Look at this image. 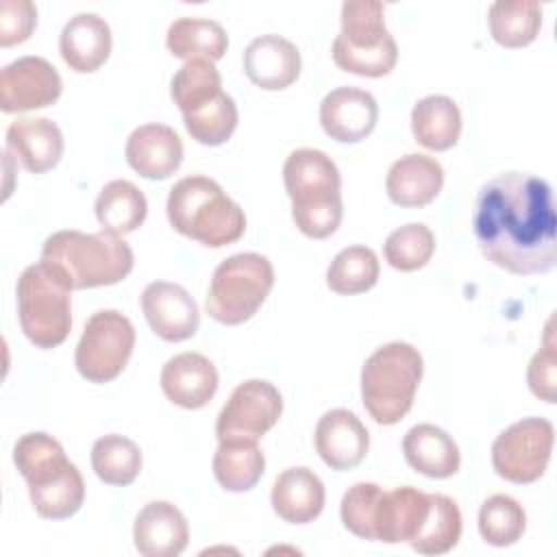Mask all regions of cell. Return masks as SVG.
<instances>
[{
	"instance_id": "484cf974",
	"label": "cell",
	"mask_w": 557,
	"mask_h": 557,
	"mask_svg": "<svg viewBox=\"0 0 557 557\" xmlns=\"http://www.w3.org/2000/svg\"><path fill=\"white\" fill-rule=\"evenodd\" d=\"M13 461L28 490L44 487L65 474L74 463L65 457L63 446L48 433L35 431L22 435L13 446Z\"/></svg>"
},
{
	"instance_id": "d590c367",
	"label": "cell",
	"mask_w": 557,
	"mask_h": 557,
	"mask_svg": "<svg viewBox=\"0 0 557 557\" xmlns=\"http://www.w3.org/2000/svg\"><path fill=\"white\" fill-rule=\"evenodd\" d=\"M527 529V513L522 505L507 496L494 494L483 500L479 509V533L481 537L498 548L516 544Z\"/></svg>"
},
{
	"instance_id": "cb8c5ba5",
	"label": "cell",
	"mask_w": 557,
	"mask_h": 557,
	"mask_svg": "<svg viewBox=\"0 0 557 557\" xmlns=\"http://www.w3.org/2000/svg\"><path fill=\"white\" fill-rule=\"evenodd\" d=\"M270 500L281 520L289 524H307L324 509V485L320 476L305 466L287 468L276 476Z\"/></svg>"
},
{
	"instance_id": "f546056e",
	"label": "cell",
	"mask_w": 557,
	"mask_h": 557,
	"mask_svg": "<svg viewBox=\"0 0 557 557\" xmlns=\"http://www.w3.org/2000/svg\"><path fill=\"white\" fill-rule=\"evenodd\" d=\"M490 33L505 48L529 46L542 28V7L533 0H498L487 9Z\"/></svg>"
},
{
	"instance_id": "9c48e42d",
	"label": "cell",
	"mask_w": 557,
	"mask_h": 557,
	"mask_svg": "<svg viewBox=\"0 0 557 557\" xmlns=\"http://www.w3.org/2000/svg\"><path fill=\"white\" fill-rule=\"evenodd\" d=\"M133 348L135 329L131 320L115 309L96 311L78 339L76 370L91 383H109L126 368Z\"/></svg>"
},
{
	"instance_id": "d6986e66",
	"label": "cell",
	"mask_w": 557,
	"mask_h": 557,
	"mask_svg": "<svg viewBox=\"0 0 557 557\" xmlns=\"http://www.w3.org/2000/svg\"><path fill=\"white\" fill-rule=\"evenodd\" d=\"M244 72L261 89H285L300 74V52L281 35H259L244 50Z\"/></svg>"
},
{
	"instance_id": "d4e9b609",
	"label": "cell",
	"mask_w": 557,
	"mask_h": 557,
	"mask_svg": "<svg viewBox=\"0 0 557 557\" xmlns=\"http://www.w3.org/2000/svg\"><path fill=\"white\" fill-rule=\"evenodd\" d=\"M403 455L416 472L429 479H448L461 463L455 440L444 429L426 422L416 424L405 433Z\"/></svg>"
},
{
	"instance_id": "ba28073f",
	"label": "cell",
	"mask_w": 557,
	"mask_h": 557,
	"mask_svg": "<svg viewBox=\"0 0 557 557\" xmlns=\"http://www.w3.org/2000/svg\"><path fill=\"white\" fill-rule=\"evenodd\" d=\"M272 285L274 268L263 255H231L213 270L205 309L220 324H242L257 313Z\"/></svg>"
},
{
	"instance_id": "60d3db41",
	"label": "cell",
	"mask_w": 557,
	"mask_h": 557,
	"mask_svg": "<svg viewBox=\"0 0 557 557\" xmlns=\"http://www.w3.org/2000/svg\"><path fill=\"white\" fill-rule=\"evenodd\" d=\"M37 26V9L30 0L0 2V46L9 48L30 37Z\"/></svg>"
},
{
	"instance_id": "d6a6232c",
	"label": "cell",
	"mask_w": 557,
	"mask_h": 557,
	"mask_svg": "<svg viewBox=\"0 0 557 557\" xmlns=\"http://www.w3.org/2000/svg\"><path fill=\"white\" fill-rule=\"evenodd\" d=\"M91 468L107 485H131L141 472V450L133 440L109 433L94 442Z\"/></svg>"
},
{
	"instance_id": "b9f144b4",
	"label": "cell",
	"mask_w": 557,
	"mask_h": 557,
	"mask_svg": "<svg viewBox=\"0 0 557 557\" xmlns=\"http://www.w3.org/2000/svg\"><path fill=\"white\" fill-rule=\"evenodd\" d=\"M555 370H557V352L553 344V333H550V322L546 326V344L533 355L529 370H527V381L529 389L546 403H555Z\"/></svg>"
},
{
	"instance_id": "74e56055",
	"label": "cell",
	"mask_w": 557,
	"mask_h": 557,
	"mask_svg": "<svg viewBox=\"0 0 557 557\" xmlns=\"http://www.w3.org/2000/svg\"><path fill=\"white\" fill-rule=\"evenodd\" d=\"M185 128L202 146H220L224 144L235 126H237V107L228 94L215 96L205 107L183 115Z\"/></svg>"
},
{
	"instance_id": "6da1fadb",
	"label": "cell",
	"mask_w": 557,
	"mask_h": 557,
	"mask_svg": "<svg viewBox=\"0 0 557 557\" xmlns=\"http://www.w3.org/2000/svg\"><path fill=\"white\" fill-rule=\"evenodd\" d=\"M472 228L487 261L511 274H546L557 263V213L544 178L524 172L490 178L476 194Z\"/></svg>"
},
{
	"instance_id": "4fadbf2b",
	"label": "cell",
	"mask_w": 557,
	"mask_h": 557,
	"mask_svg": "<svg viewBox=\"0 0 557 557\" xmlns=\"http://www.w3.org/2000/svg\"><path fill=\"white\" fill-rule=\"evenodd\" d=\"M141 311L154 335L165 342H183L198 331V305L189 292L176 283H148L141 292Z\"/></svg>"
},
{
	"instance_id": "1f68e13d",
	"label": "cell",
	"mask_w": 557,
	"mask_h": 557,
	"mask_svg": "<svg viewBox=\"0 0 557 557\" xmlns=\"http://www.w3.org/2000/svg\"><path fill=\"white\" fill-rule=\"evenodd\" d=\"M461 537V511L457 503L444 494H429V513L420 533L409 542L420 555H444L457 546Z\"/></svg>"
},
{
	"instance_id": "f1b7e54d",
	"label": "cell",
	"mask_w": 557,
	"mask_h": 557,
	"mask_svg": "<svg viewBox=\"0 0 557 557\" xmlns=\"http://www.w3.org/2000/svg\"><path fill=\"white\" fill-rule=\"evenodd\" d=\"M165 44L168 50L178 59L218 61L228 48V35L215 20L178 17L170 24Z\"/></svg>"
},
{
	"instance_id": "2e32d148",
	"label": "cell",
	"mask_w": 557,
	"mask_h": 557,
	"mask_svg": "<svg viewBox=\"0 0 557 557\" xmlns=\"http://www.w3.org/2000/svg\"><path fill=\"white\" fill-rule=\"evenodd\" d=\"M124 154L139 176L163 181L178 170L183 141L178 133L165 124H141L128 135Z\"/></svg>"
},
{
	"instance_id": "8992f818",
	"label": "cell",
	"mask_w": 557,
	"mask_h": 557,
	"mask_svg": "<svg viewBox=\"0 0 557 557\" xmlns=\"http://www.w3.org/2000/svg\"><path fill=\"white\" fill-rule=\"evenodd\" d=\"M383 11L379 0H346L342 4V30L331 50L339 70L370 78L394 70L398 48L385 26Z\"/></svg>"
},
{
	"instance_id": "ab89813d",
	"label": "cell",
	"mask_w": 557,
	"mask_h": 557,
	"mask_svg": "<svg viewBox=\"0 0 557 557\" xmlns=\"http://www.w3.org/2000/svg\"><path fill=\"white\" fill-rule=\"evenodd\" d=\"M383 487L376 483H355L346 490L339 505L344 527L363 540H374V511Z\"/></svg>"
},
{
	"instance_id": "e575fe53",
	"label": "cell",
	"mask_w": 557,
	"mask_h": 557,
	"mask_svg": "<svg viewBox=\"0 0 557 557\" xmlns=\"http://www.w3.org/2000/svg\"><path fill=\"white\" fill-rule=\"evenodd\" d=\"M222 94V78L213 61L191 59L172 76L170 96L183 115L205 107Z\"/></svg>"
},
{
	"instance_id": "e0dca14e",
	"label": "cell",
	"mask_w": 557,
	"mask_h": 557,
	"mask_svg": "<svg viewBox=\"0 0 557 557\" xmlns=\"http://www.w3.org/2000/svg\"><path fill=\"white\" fill-rule=\"evenodd\" d=\"M159 381L170 403L183 409H200L215 396L218 370L200 352H181L165 361Z\"/></svg>"
},
{
	"instance_id": "8d00e7d4",
	"label": "cell",
	"mask_w": 557,
	"mask_h": 557,
	"mask_svg": "<svg viewBox=\"0 0 557 557\" xmlns=\"http://www.w3.org/2000/svg\"><path fill=\"white\" fill-rule=\"evenodd\" d=\"M435 252V237L426 224L409 222L396 231H392L383 244L385 261L400 270L413 272L424 268Z\"/></svg>"
},
{
	"instance_id": "52a82bcc",
	"label": "cell",
	"mask_w": 557,
	"mask_h": 557,
	"mask_svg": "<svg viewBox=\"0 0 557 557\" xmlns=\"http://www.w3.org/2000/svg\"><path fill=\"white\" fill-rule=\"evenodd\" d=\"M17 318L37 348H57L72 329V289L44 263L28 265L17 278Z\"/></svg>"
},
{
	"instance_id": "3957f363",
	"label": "cell",
	"mask_w": 557,
	"mask_h": 557,
	"mask_svg": "<svg viewBox=\"0 0 557 557\" xmlns=\"http://www.w3.org/2000/svg\"><path fill=\"white\" fill-rule=\"evenodd\" d=\"M298 231L313 239L333 235L342 222V178L335 161L315 148L294 150L283 165Z\"/></svg>"
},
{
	"instance_id": "7a4b0ae2",
	"label": "cell",
	"mask_w": 557,
	"mask_h": 557,
	"mask_svg": "<svg viewBox=\"0 0 557 557\" xmlns=\"http://www.w3.org/2000/svg\"><path fill=\"white\" fill-rule=\"evenodd\" d=\"M70 289L115 285L128 276L135 257L131 246L107 231H57L41 248V259Z\"/></svg>"
},
{
	"instance_id": "44dd1931",
	"label": "cell",
	"mask_w": 557,
	"mask_h": 557,
	"mask_svg": "<svg viewBox=\"0 0 557 557\" xmlns=\"http://www.w3.org/2000/svg\"><path fill=\"white\" fill-rule=\"evenodd\" d=\"M429 513V494L403 485L383 490L374 511V540L385 544L411 542Z\"/></svg>"
},
{
	"instance_id": "ffe728a7",
	"label": "cell",
	"mask_w": 557,
	"mask_h": 557,
	"mask_svg": "<svg viewBox=\"0 0 557 557\" xmlns=\"http://www.w3.org/2000/svg\"><path fill=\"white\" fill-rule=\"evenodd\" d=\"M7 152L33 174L52 170L63 154L61 128L48 117H17L7 128Z\"/></svg>"
},
{
	"instance_id": "277c9868",
	"label": "cell",
	"mask_w": 557,
	"mask_h": 557,
	"mask_svg": "<svg viewBox=\"0 0 557 557\" xmlns=\"http://www.w3.org/2000/svg\"><path fill=\"white\" fill-rule=\"evenodd\" d=\"M165 209L176 233L209 248L228 246L246 231L244 209L209 176L194 174L176 181Z\"/></svg>"
},
{
	"instance_id": "5bb4252c",
	"label": "cell",
	"mask_w": 557,
	"mask_h": 557,
	"mask_svg": "<svg viewBox=\"0 0 557 557\" xmlns=\"http://www.w3.org/2000/svg\"><path fill=\"white\" fill-rule=\"evenodd\" d=\"M379 120L374 96L359 87H335L320 102V124L324 133L344 144L366 139Z\"/></svg>"
},
{
	"instance_id": "9a60e30c",
	"label": "cell",
	"mask_w": 557,
	"mask_h": 557,
	"mask_svg": "<svg viewBox=\"0 0 557 557\" xmlns=\"http://www.w3.org/2000/svg\"><path fill=\"white\" fill-rule=\"evenodd\" d=\"M313 442L318 455L331 470L357 468L370 448L368 429L348 409L326 411L318 420Z\"/></svg>"
},
{
	"instance_id": "7402d4cb",
	"label": "cell",
	"mask_w": 557,
	"mask_h": 557,
	"mask_svg": "<svg viewBox=\"0 0 557 557\" xmlns=\"http://www.w3.org/2000/svg\"><path fill=\"white\" fill-rule=\"evenodd\" d=\"M444 170L429 154L411 152L392 163L385 178L387 196L398 207H424L442 191Z\"/></svg>"
},
{
	"instance_id": "ac0fdd59",
	"label": "cell",
	"mask_w": 557,
	"mask_h": 557,
	"mask_svg": "<svg viewBox=\"0 0 557 557\" xmlns=\"http://www.w3.org/2000/svg\"><path fill=\"white\" fill-rule=\"evenodd\" d=\"M135 548L144 557H176L189 542L187 520L168 500H152L135 518Z\"/></svg>"
},
{
	"instance_id": "30bf717a",
	"label": "cell",
	"mask_w": 557,
	"mask_h": 557,
	"mask_svg": "<svg viewBox=\"0 0 557 557\" xmlns=\"http://www.w3.org/2000/svg\"><path fill=\"white\" fill-rule=\"evenodd\" d=\"M555 429L546 418H522L507 426L492 444V466L511 483L537 481L550 459Z\"/></svg>"
},
{
	"instance_id": "f35d334b",
	"label": "cell",
	"mask_w": 557,
	"mask_h": 557,
	"mask_svg": "<svg viewBox=\"0 0 557 557\" xmlns=\"http://www.w3.org/2000/svg\"><path fill=\"white\" fill-rule=\"evenodd\" d=\"M28 496H30L33 509L41 518L65 520L81 509L83 498H85V481H83L78 468L72 466L57 481H52L44 487H37V490H28Z\"/></svg>"
},
{
	"instance_id": "83f0119b",
	"label": "cell",
	"mask_w": 557,
	"mask_h": 557,
	"mask_svg": "<svg viewBox=\"0 0 557 557\" xmlns=\"http://www.w3.org/2000/svg\"><path fill=\"white\" fill-rule=\"evenodd\" d=\"M94 209L102 231L122 237L144 224L148 202L137 185L124 178H115L100 189Z\"/></svg>"
},
{
	"instance_id": "5b68a950",
	"label": "cell",
	"mask_w": 557,
	"mask_h": 557,
	"mask_svg": "<svg viewBox=\"0 0 557 557\" xmlns=\"http://www.w3.org/2000/svg\"><path fill=\"white\" fill-rule=\"evenodd\" d=\"M422 370V355L407 342L376 348L361 368V398L370 418L379 424L400 422L413 405Z\"/></svg>"
},
{
	"instance_id": "4316f807",
	"label": "cell",
	"mask_w": 557,
	"mask_h": 557,
	"mask_svg": "<svg viewBox=\"0 0 557 557\" xmlns=\"http://www.w3.org/2000/svg\"><path fill=\"white\" fill-rule=\"evenodd\" d=\"M411 131L420 146L448 150L461 135V111L448 96H424L411 109Z\"/></svg>"
},
{
	"instance_id": "603a6c76",
	"label": "cell",
	"mask_w": 557,
	"mask_h": 557,
	"mask_svg": "<svg viewBox=\"0 0 557 557\" xmlns=\"http://www.w3.org/2000/svg\"><path fill=\"white\" fill-rule=\"evenodd\" d=\"M59 50L70 70L78 74L96 72L109 59L111 28L96 13H78L65 22Z\"/></svg>"
},
{
	"instance_id": "8fae6325",
	"label": "cell",
	"mask_w": 557,
	"mask_h": 557,
	"mask_svg": "<svg viewBox=\"0 0 557 557\" xmlns=\"http://www.w3.org/2000/svg\"><path fill=\"white\" fill-rule=\"evenodd\" d=\"M281 411V392L270 381H244L222 407L215 435L220 442H259L278 422Z\"/></svg>"
},
{
	"instance_id": "4dcf8cb0",
	"label": "cell",
	"mask_w": 557,
	"mask_h": 557,
	"mask_svg": "<svg viewBox=\"0 0 557 557\" xmlns=\"http://www.w3.org/2000/svg\"><path fill=\"white\" fill-rule=\"evenodd\" d=\"M265 457L257 442H220L213 455V474L226 492H248L257 485Z\"/></svg>"
},
{
	"instance_id": "7c38bea8",
	"label": "cell",
	"mask_w": 557,
	"mask_h": 557,
	"mask_svg": "<svg viewBox=\"0 0 557 557\" xmlns=\"http://www.w3.org/2000/svg\"><path fill=\"white\" fill-rule=\"evenodd\" d=\"M61 76L44 57H20L0 72V109L20 113L41 109L59 100Z\"/></svg>"
},
{
	"instance_id": "836d02e7",
	"label": "cell",
	"mask_w": 557,
	"mask_h": 557,
	"mask_svg": "<svg viewBox=\"0 0 557 557\" xmlns=\"http://www.w3.org/2000/svg\"><path fill=\"white\" fill-rule=\"evenodd\" d=\"M376 281L379 259L374 250L366 246H350L339 250L326 270V285L342 296L363 294L372 289Z\"/></svg>"
}]
</instances>
